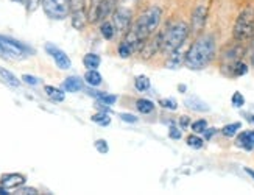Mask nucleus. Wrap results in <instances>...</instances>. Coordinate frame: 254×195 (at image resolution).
Returning a JSON list of instances; mask_svg holds the SVG:
<instances>
[{"instance_id": "nucleus-1", "label": "nucleus", "mask_w": 254, "mask_h": 195, "mask_svg": "<svg viewBox=\"0 0 254 195\" xmlns=\"http://www.w3.org/2000/svg\"><path fill=\"white\" fill-rule=\"evenodd\" d=\"M162 17H164L162 8L158 5H151L143 9V11L132 20L129 30L124 35V41L129 46L132 53H136V52L139 53L142 46L145 44V41L151 35L156 33V30L159 28L162 22Z\"/></svg>"}, {"instance_id": "nucleus-2", "label": "nucleus", "mask_w": 254, "mask_h": 195, "mask_svg": "<svg viewBox=\"0 0 254 195\" xmlns=\"http://www.w3.org/2000/svg\"><path fill=\"white\" fill-rule=\"evenodd\" d=\"M217 44L212 35H200L186 52L184 66L190 70H201L215 60Z\"/></svg>"}, {"instance_id": "nucleus-3", "label": "nucleus", "mask_w": 254, "mask_h": 195, "mask_svg": "<svg viewBox=\"0 0 254 195\" xmlns=\"http://www.w3.org/2000/svg\"><path fill=\"white\" fill-rule=\"evenodd\" d=\"M190 35V25L184 20H173L162 30V49L161 53L164 57L170 55L172 52L183 47Z\"/></svg>"}, {"instance_id": "nucleus-4", "label": "nucleus", "mask_w": 254, "mask_h": 195, "mask_svg": "<svg viewBox=\"0 0 254 195\" xmlns=\"http://www.w3.org/2000/svg\"><path fill=\"white\" fill-rule=\"evenodd\" d=\"M233 38L242 44H248L254 39V6L248 5L239 13L234 27H233Z\"/></svg>"}, {"instance_id": "nucleus-5", "label": "nucleus", "mask_w": 254, "mask_h": 195, "mask_svg": "<svg viewBox=\"0 0 254 195\" xmlns=\"http://www.w3.org/2000/svg\"><path fill=\"white\" fill-rule=\"evenodd\" d=\"M28 53H33L30 47H27L22 42L0 35V58L5 60H24Z\"/></svg>"}, {"instance_id": "nucleus-6", "label": "nucleus", "mask_w": 254, "mask_h": 195, "mask_svg": "<svg viewBox=\"0 0 254 195\" xmlns=\"http://www.w3.org/2000/svg\"><path fill=\"white\" fill-rule=\"evenodd\" d=\"M132 13H134V8H132L131 3L127 5L125 0H120V2H117V8H116V11L111 16L113 17L111 22L114 24L117 33H120L122 36L129 30V27L132 24Z\"/></svg>"}, {"instance_id": "nucleus-7", "label": "nucleus", "mask_w": 254, "mask_h": 195, "mask_svg": "<svg viewBox=\"0 0 254 195\" xmlns=\"http://www.w3.org/2000/svg\"><path fill=\"white\" fill-rule=\"evenodd\" d=\"M245 53H247L245 44H242V42H237V41H236V44L226 47L222 53V72L226 75H231L233 66L237 61L244 60Z\"/></svg>"}, {"instance_id": "nucleus-8", "label": "nucleus", "mask_w": 254, "mask_h": 195, "mask_svg": "<svg viewBox=\"0 0 254 195\" xmlns=\"http://www.w3.org/2000/svg\"><path fill=\"white\" fill-rule=\"evenodd\" d=\"M41 6L53 20H63L70 14V0H41Z\"/></svg>"}, {"instance_id": "nucleus-9", "label": "nucleus", "mask_w": 254, "mask_h": 195, "mask_svg": "<svg viewBox=\"0 0 254 195\" xmlns=\"http://www.w3.org/2000/svg\"><path fill=\"white\" fill-rule=\"evenodd\" d=\"M209 8L206 5H196L190 14V33L200 35L207 22Z\"/></svg>"}, {"instance_id": "nucleus-10", "label": "nucleus", "mask_w": 254, "mask_h": 195, "mask_svg": "<svg viewBox=\"0 0 254 195\" xmlns=\"http://www.w3.org/2000/svg\"><path fill=\"white\" fill-rule=\"evenodd\" d=\"M161 49H162V30L159 33L156 31V33L151 35L145 41V44H143L142 49L139 50V55L142 60H150L156 55V53H161Z\"/></svg>"}, {"instance_id": "nucleus-11", "label": "nucleus", "mask_w": 254, "mask_h": 195, "mask_svg": "<svg viewBox=\"0 0 254 195\" xmlns=\"http://www.w3.org/2000/svg\"><path fill=\"white\" fill-rule=\"evenodd\" d=\"M46 52L49 53V55L52 57V60L55 61V64L58 66V69L61 70H67L72 67V61L70 58L67 57V53H65L64 50H61L60 47H57L55 44H46Z\"/></svg>"}, {"instance_id": "nucleus-12", "label": "nucleus", "mask_w": 254, "mask_h": 195, "mask_svg": "<svg viewBox=\"0 0 254 195\" xmlns=\"http://www.w3.org/2000/svg\"><path fill=\"white\" fill-rule=\"evenodd\" d=\"M117 8V0H103L100 3V6L97 8V11L89 17L91 24H97V22H103L109 16H113V13Z\"/></svg>"}, {"instance_id": "nucleus-13", "label": "nucleus", "mask_w": 254, "mask_h": 195, "mask_svg": "<svg viewBox=\"0 0 254 195\" xmlns=\"http://www.w3.org/2000/svg\"><path fill=\"white\" fill-rule=\"evenodd\" d=\"M27 181L25 175L22 173H3L2 178H0V184L5 186L6 189H17L20 186H24Z\"/></svg>"}, {"instance_id": "nucleus-14", "label": "nucleus", "mask_w": 254, "mask_h": 195, "mask_svg": "<svg viewBox=\"0 0 254 195\" xmlns=\"http://www.w3.org/2000/svg\"><path fill=\"white\" fill-rule=\"evenodd\" d=\"M184 58H186V53H183L181 49H178V50L172 52L170 55L165 57L164 66L167 69H180L184 64Z\"/></svg>"}, {"instance_id": "nucleus-15", "label": "nucleus", "mask_w": 254, "mask_h": 195, "mask_svg": "<svg viewBox=\"0 0 254 195\" xmlns=\"http://www.w3.org/2000/svg\"><path fill=\"white\" fill-rule=\"evenodd\" d=\"M236 145L240 147V148H244V150H247V151L254 150V130L239 133V136L236 139Z\"/></svg>"}, {"instance_id": "nucleus-16", "label": "nucleus", "mask_w": 254, "mask_h": 195, "mask_svg": "<svg viewBox=\"0 0 254 195\" xmlns=\"http://www.w3.org/2000/svg\"><path fill=\"white\" fill-rule=\"evenodd\" d=\"M84 78L76 77V75H72V77H67L63 81V89L65 92H80L84 86Z\"/></svg>"}, {"instance_id": "nucleus-17", "label": "nucleus", "mask_w": 254, "mask_h": 195, "mask_svg": "<svg viewBox=\"0 0 254 195\" xmlns=\"http://www.w3.org/2000/svg\"><path fill=\"white\" fill-rule=\"evenodd\" d=\"M184 105L195 113H207L211 110L209 105L206 102H203L201 99H198V97H189V99L184 100Z\"/></svg>"}, {"instance_id": "nucleus-18", "label": "nucleus", "mask_w": 254, "mask_h": 195, "mask_svg": "<svg viewBox=\"0 0 254 195\" xmlns=\"http://www.w3.org/2000/svg\"><path fill=\"white\" fill-rule=\"evenodd\" d=\"M87 94H89L91 97H95L97 102L105 103L108 106H111V105H114L117 102V95L108 94V92H100V91H94V88H91L89 91H87Z\"/></svg>"}, {"instance_id": "nucleus-19", "label": "nucleus", "mask_w": 254, "mask_h": 195, "mask_svg": "<svg viewBox=\"0 0 254 195\" xmlns=\"http://www.w3.org/2000/svg\"><path fill=\"white\" fill-rule=\"evenodd\" d=\"M44 92L49 97V99L53 102V103H61L64 102L65 99V94H64V89H60V88H55V86H44Z\"/></svg>"}, {"instance_id": "nucleus-20", "label": "nucleus", "mask_w": 254, "mask_h": 195, "mask_svg": "<svg viewBox=\"0 0 254 195\" xmlns=\"http://www.w3.org/2000/svg\"><path fill=\"white\" fill-rule=\"evenodd\" d=\"M84 81L91 86V88H98L102 83H103V78H102V75L100 72H98L97 69H92V70H87L84 73Z\"/></svg>"}, {"instance_id": "nucleus-21", "label": "nucleus", "mask_w": 254, "mask_h": 195, "mask_svg": "<svg viewBox=\"0 0 254 195\" xmlns=\"http://www.w3.org/2000/svg\"><path fill=\"white\" fill-rule=\"evenodd\" d=\"M134 106H136V110L140 113V114H151L154 110H156V105H154L151 100H148V99H137L136 100V103H134Z\"/></svg>"}, {"instance_id": "nucleus-22", "label": "nucleus", "mask_w": 254, "mask_h": 195, "mask_svg": "<svg viewBox=\"0 0 254 195\" xmlns=\"http://www.w3.org/2000/svg\"><path fill=\"white\" fill-rule=\"evenodd\" d=\"M83 64L87 70H92V69H98L102 64V58L97 55V53H86L84 58H83Z\"/></svg>"}, {"instance_id": "nucleus-23", "label": "nucleus", "mask_w": 254, "mask_h": 195, "mask_svg": "<svg viewBox=\"0 0 254 195\" xmlns=\"http://www.w3.org/2000/svg\"><path fill=\"white\" fill-rule=\"evenodd\" d=\"M116 33H117V31H116L114 24H113V22H109L108 19L103 20L102 25H100V35H102L106 41H113L114 36H116Z\"/></svg>"}, {"instance_id": "nucleus-24", "label": "nucleus", "mask_w": 254, "mask_h": 195, "mask_svg": "<svg viewBox=\"0 0 254 195\" xmlns=\"http://www.w3.org/2000/svg\"><path fill=\"white\" fill-rule=\"evenodd\" d=\"M0 77H2V80H3L6 84L13 86V88H19V86H20V80L16 77L14 73H11L8 69L0 67Z\"/></svg>"}, {"instance_id": "nucleus-25", "label": "nucleus", "mask_w": 254, "mask_h": 195, "mask_svg": "<svg viewBox=\"0 0 254 195\" xmlns=\"http://www.w3.org/2000/svg\"><path fill=\"white\" fill-rule=\"evenodd\" d=\"M134 88L139 92H147L151 88V81L148 77H145V75H137L134 78Z\"/></svg>"}, {"instance_id": "nucleus-26", "label": "nucleus", "mask_w": 254, "mask_h": 195, "mask_svg": "<svg viewBox=\"0 0 254 195\" xmlns=\"http://www.w3.org/2000/svg\"><path fill=\"white\" fill-rule=\"evenodd\" d=\"M186 144L189 145L190 148H193V150H200V148L204 147V139L200 137V134L193 133V134H189L186 137Z\"/></svg>"}, {"instance_id": "nucleus-27", "label": "nucleus", "mask_w": 254, "mask_h": 195, "mask_svg": "<svg viewBox=\"0 0 254 195\" xmlns=\"http://www.w3.org/2000/svg\"><path fill=\"white\" fill-rule=\"evenodd\" d=\"M91 121L97 125H100V127H108L109 124H111V117H109V113L98 111L91 117Z\"/></svg>"}, {"instance_id": "nucleus-28", "label": "nucleus", "mask_w": 254, "mask_h": 195, "mask_svg": "<svg viewBox=\"0 0 254 195\" xmlns=\"http://www.w3.org/2000/svg\"><path fill=\"white\" fill-rule=\"evenodd\" d=\"M245 73H248V64L240 60L237 61L234 66H233V72H231V77H244Z\"/></svg>"}, {"instance_id": "nucleus-29", "label": "nucleus", "mask_w": 254, "mask_h": 195, "mask_svg": "<svg viewBox=\"0 0 254 195\" xmlns=\"http://www.w3.org/2000/svg\"><path fill=\"white\" fill-rule=\"evenodd\" d=\"M242 128V124L240 122H234V124H228L222 128V134L225 137H234L237 133H239V130Z\"/></svg>"}, {"instance_id": "nucleus-30", "label": "nucleus", "mask_w": 254, "mask_h": 195, "mask_svg": "<svg viewBox=\"0 0 254 195\" xmlns=\"http://www.w3.org/2000/svg\"><path fill=\"white\" fill-rule=\"evenodd\" d=\"M117 53H119V57H120V58L127 60V58H129V57L132 55V50L129 49V46L127 44V42L122 39V41L119 42V46H117Z\"/></svg>"}, {"instance_id": "nucleus-31", "label": "nucleus", "mask_w": 254, "mask_h": 195, "mask_svg": "<svg viewBox=\"0 0 254 195\" xmlns=\"http://www.w3.org/2000/svg\"><path fill=\"white\" fill-rule=\"evenodd\" d=\"M190 128H192L193 133L203 134L206 131V128H207V121H206V119H198V121H195V122L190 124Z\"/></svg>"}, {"instance_id": "nucleus-32", "label": "nucleus", "mask_w": 254, "mask_h": 195, "mask_svg": "<svg viewBox=\"0 0 254 195\" xmlns=\"http://www.w3.org/2000/svg\"><path fill=\"white\" fill-rule=\"evenodd\" d=\"M158 105L161 108H164V110H169V111H176V110H178V102H176L175 99H170V97H167V99H161L158 102Z\"/></svg>"}, {"instance_id": "nucleus-33", "label": "nucleus", "mask_w": 254, "mask_h": 195, "mask_svg": "<svg viewBox=\"0 0 254 195\" xmlns=\"http://www.w3.org/2000/svg\"><path fill=\"white\" fill-rule=\"evenodd\" d=\"M86 6H87V0H70V14L86 11L87 9Z\"/></svg>"}, {"instance_id": "nucleus-34", "label": "nucleus", "mask_w": 254, "mask_h": 195, "mask_svg": "<svg viewBox=\"0 0 254 195\" xmlns=\"http://www.w3.org/2000/svg\"><path fill=\"white\" fill-rule=\"evenodd\" d=\"M231 103H233L234 108H242V106L245 105V97L242 95L239 91H236V92L233 94V97H231Z\"/></svg>"}, {"instance_id": "nucleus-35", "label": "nucleus", "mask_w": 254, "mask_h": 195, "mask_svg": "<svg viewBox=\"0 0 254 195\" xmlns=\"http://www.w3.org/2000/svg\"><path fill=\"white\" fill-rule=\"evenodd\" d=\"M94 147L97 148L98 153H102V155H105V153H108V151H109V145H108V142H106L105 139H97L95 142H94Z\"/></svg>"}, {"instance_id": "nucleus-36", "label": "nucleus", "mask_w": 254, "mask_h": 195, "mask_svg": "<svg viewBox=\"0 0 254 195\" xmlns=\"http://www.w3.org/2000/svg\"><path fill=\"white\" fill-rule=\"evenodd\" d=\"M119 117H120V121H124L127 124H137L139 122V117L131 114V113H120Z\"/></svg>"}, {"instance_id": "nucleus-37", "label": "nucleus", "mask_w": 254, "mask_h": 195, "mask_svg": "<svg viewBox=\"0 0 254 195\" xmlns=\"http://www.w3.org/2000/svg\"><path fill=\"white\" fill-rule=\"evenodd\" d=\"M14 194H19V195H38L39 191L35 189V188H27V186H20L14 191Z\"/></svg>"}, {"instance_id": "nucleus-38", "label": "nucleus", "mask_w": 254, "mask_h": 195, "mask_svg": "<svg viewBox=\"0 0 254 195\" xmlns=\"http://www.w3.org/2000/svg\"><path fill=\"white\" fill-rule=\"evenodd\" d=\"M169 137H170V139H175V140H180V139L183 137L181 128H180V127L172 125V127L169 128Z\"/></svg>"}, {"instance_id": "nucleus-39", "label": "nucleus", "mask_w": 254, "mask_h": 195, "mask_svg": "<svg viewBox=\"0 0 254 195\" xmlns=\"http://www.w3.org/2000/svg\"><path fill=\"white\" fill-rule=\"evenodd\" d=\"M22 81H24L25 84H28V86H38L41 83V80L38 77H33V75H28V73L22 75Z\"/></svg>"}, {"instance_id": "nucleus-40", "label": "nucleus", "mask_w": 254, "mask_h": 195, "mask_svg": "<svg viewBox=\"0 0 254 195\" xmlns=\"http://www.w3.org/2000/svg\"><path fill=\"white\" fill-rule=\"evenodd\" d=\"M102 2H103V0H89V9H87V16L91 17L97 11V8L100 6Z\"/></svg>"}, {"instance_id": "nucleus-41", "label": "nucleus", "mask_w": 254, "mask_h": 195, "mask_svg": "<svg viewBox=\"0 0 254 195\" xmlns=\"http://www.w3.org/2000/svg\"><path fill=\"white\" fill-rule=\"evenodd\" d=\"M178 125L181 130H186V128H189L190 127V117L189 116H181L178 119Z\"/></svg>"}, {"instance_id": "nucleus-42", "label": "nucleus", "mask_w": 254, "mask_h": 195, "mask_svg": "<svg viewBox=\"0 0 254 195\" xmlns=\"http://www.w3.org/2000/svg\"><path fill=\"white\" fill-rule=\"evenodd\" d=\"M215 133H217V130H215V128H206V131H204L203 134H204V139H206V140H209V139H211Z\"/></svg>"}, {"instance_id": "nucleus-43", "label": "nucleus", "mask_w": 254, "mask_h": 195, "mask_svg": "<svg viewBox=\"0 0 254 195\" xmlns=\"http://www.w3.org/2000/svg\"><path fill=\"white\" fill-rule=\"evenodd\" d=\"M8 194H9V189H6L5 186L0 184V195H8Z\"/></svg>"}, {"instance_id": "nucleus-44", "label": "nucleus", "mask_w": 254, "mask_h": 195, "mask_svg": "<svg viewBox=\"0 0 254 195\" xmlns=\"http://www.w3.org/2000/svg\"><path fill=\"white\" fill-rule=\"evenodd\" d=\"M245 172L248 173V175H250L251 178H254V170H253V169H248V167H245Z\"/></svg>"}, {"instance_id": "nucleus-45", "label": "nucleus", "mask_w": 254, "mask_h": 195, "mask_svg": "<svg viewBox=\"0 0 254 195\" xmlns=\"http://www.w3.org/2000/svg\"><path fill=\"white\" fill-rule=\"evenodd\" d=\"M186 89H187V88H186L184 84H180V86H178V91H180V92H186Z\"/></svg>"}, {"instance_id": "nucleus-46", "label": "nucleus", "mask_w": 254, "mask_h": 195, "mask_svg": "<svg viewBox=\"0 0 254 195\" xmlns=\"http://www.w3.org/2000/svg\"><path fill=\"white\" fill-rule=\"evenodd\" d=\"M14 2H24V0H14Z\"/></svg>"}, {"instance_id": "nucleus-47", "label": "nucleus", "mask_w": 254, "mask_h": 195, "mask_svg": "<svg viewBox=\"0 0 254 195\" xmlns=\"http://www.w3.org/2000/svg\"><path fill=\"white\" fill-rule=\"evenodd\" d=\"M253 66H254V63H253Z\"/></svg>"}]
</instances>
